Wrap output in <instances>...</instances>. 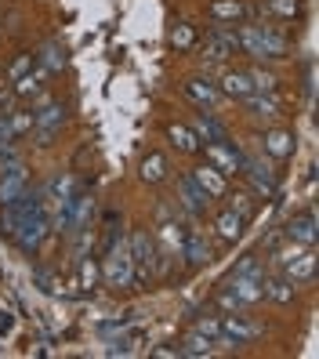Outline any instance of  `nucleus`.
I'll use <instances>...</instances> for the list:
<instances>
[{
    "instance_id": "14",
    "label": "nucleus",
    "mask_w": 319,
    "mask_h": 359,
    "mask_svg": "<svg viewBox=\"0 0 319 359\" xmlns=\"http://www.w3.org/2000/svg\"><path fill=\"white\" fill-rule=\"evenodd\" d=\"M207 15L215 18V22H222V26H240V22H247V18H254L258 11L247 8L243 0H210Z\"/></svg>"
},
{
    "instance_id": "42",
    "label": "nucleus",
    "mask_w": 319,
    "mask_h": 359,
    "mask_svg": "<svg viewBox=\"0 0 319 359\" xmlns=\"http://www.w3.org/2000/svg\"><path fill=\"white\" fill-rule=\"evenodd\" d=\"M18 105V98H15V91L11 88H0V116H8L11 109Z\"/></svg>"
},
{
    "instance_id": "27",
    "label": "nucleus",
    "mask_w": 319,
    "mask_h": 359,
    "mask_svg": "<svg viewBox=\"0 0 319 359\" xmlns=\"http://www.w3.org/2000/svg\"><path fill=\"white\" fill-rule=\"evenodd\" d=\"M36 62H40V69H48V76H55V73L66 69V48H62L58 40H48V44H40Z\"/></svg>"
},
{
    "instance_id": "11",
    "label": "nucleus",
    "mask_w": 319,
    "mask_h": 359,
    "mask_svg": "<svg viewBox=\"0 0 319 359\" xmlns=\"http://www.w3.org/2000/svg\"><path fill=\"white\" fill-rule=\"evenodd\" d=\"M182 91H185V98L193 102L196 109H207V113H215L218 102H222L218 80H210V76H189V80L182 83Z\"/></svg>"
},
{
    "instance_id": "5",
    "label": "nucleus",
    "mask_w": 319,
    "mask_h": 359,
    "mask_svg": "<svg viewBox=\"0 0 319 359\" xmlns=\"http://www.w3.org/2000/svg\"><path fill=\"white\" fill-rule=\"evenodd\" d=\"M175 203L182 210V218L196 225V222L207 218V210H210V203H215V200H210L203 189L193 182V175L185 171V175H178V185H175Z\"/></svg>"
},
{
    "instance_id": "32",
    "label": "nucleus",
    "mask_w": 319,
    "mask_h": 359,
    "mask_svg": "<svg viewBox=\"0 0 319 359\" xmlns=\"http://www.w3.org/2000/svg\"><path fill=\"white\" fill-rule=\"evenodd\" d=\"M229 276H247V280H265V262L258 255H243L236 265H232Z\"/></svg>"
},
{
    "instance_id": "19",
    "label": "nucleus",
    "mask_w": 319,
    "mask_h": 359,
    "mask_svg": "<svg viewBox=\"0 0 319 359\" xmlns=\"http://www.w3.org/2000/svg\"><path fill=\"white\" fill-rule=\"evenodd\" d=\"M189 175H193V182L203 189V193H207L210 200H222V196L229 193V178L218 171V167H210V163H196Z\"/></svg>"
},
{
    "instance_id": "41",
    "label": "nucleus",
    "mask_w": 319,
    "mask_h": 359,
    "mask_svg": "<svg viewBox=\"0 0 319 359\" xmlns=\"http://www.w3.org/2000/svg\"><path fill=\"white\" fill-rule=\"evenodd\" d=\"M215 302H218V309H222V312H243V309H240V302L229 294V287H222V290H218V298H215Z\"/></svg>"
},
{
    "instance_id": "9",
    "label": "nucleus",
    "mask_w": 319,
    "mask_h": 359,
    "mask_svg": "<svg viewBox=\"0 0 319 359\" xmlns=\"http://www.w3.org/2000/svg\"><path fill=\"white\" fill-rule=\"evenodd\" d=\"M26 185H29V167H26V160H15V163L0 167V207H11L18 196L26 193Z\"/></svg>"
},
{
    "instance_id": "43",
    "label": "nucleus",
    "mask_w": 319,
    "mask_h": 359,
    "mask_svg": "<svg viewBox=\"0 0 319 359\" xmlns=\"http://www.w3.org/2000/svg\"><path fill=\"white\" fill-rule=\"evenodd\" d=\"M15 330V316L8 309H0V334H11Z\"/></svg>"
},
{
    "instance_id": "40",
    "label": "nucleus",
    "mask_w": 319,
    "mask_h": 359,
    "mask_svg": "<svg viewBox=\"0 0 319 359\" xmlns=\"http://www.w3.org/2000/svg\"><path fill=\"white\" fill-rule=\"evenodd\" d=\"M131 316H135V312H123V316H120V320H109V323H98V334H102V337H109V334H116V330H123L127 323H131Z\"/></svg>"
},
{
    "instance_id": "33",
    "label": "nucleus",
    "mask_w": 319,
    "mask_h": 359,
    "mask_svg": "<svg viewBox=\"0 0 319 359\" xmlns=\"http://www.w3.org/2000/svg\"><path fill=\"white\" fill-rule=\"evenodd\" d=\"M171 48H178V51H193L196 48V26L193 22H175V29H171Z\"/></svg>"
},
{
    "instance_id": "36",
    "label": "nucleus",
    "mask_w": 319,
    "mask_h": 359,
    "mask_svg": "<svg viewBox=\"0 0 319 359\" xmlns=\"http://www.w3.org/2000/svg\"><path fill=\"white\" fill-rule=\"evenodd\" d=\"M33 62H36V55H33V51H18V55L11 58V66H8L4 80L11 83V80H18V76H26V73L33 69Z\"/></svg>"
},
{
    "instance_id": "12",
    "label": "nucleus",
    "mask_w": 319,
    "mask_h": 359,
    "mask_svg": "<svg viewBox=\"0 0 319 359\" xmlns=\"http://www.w3.org/2000/svg\"><path fill=\"white\" fill-rule=\"evenodd\" d=\"M247 218H240L232 207H222V210H215V218H210V229H215V236L222 240V243H240L243 240V232H247Z\"/></svg>"
},
{
    "instance_id": "22",
    "label": "nucleus",
    "mask_w": 319,
    "mask_h": 359,
    "mask_svg": "<svg viewBox=\"0 0 319 359\" xmlns=\"http://www.w3.org/2000/svg\"><path fill=\"white\" fill-rule=\"evenodd\" d=\"M138 178L145 182V185H163L167 178H171V160H167L163 153H145L142 156V163H138Z\"/></svg>"
},
{
    "instance_id": "13",
    "label": "nucleus",
    "mask_w": 319,
    "mask_h": 359,
    "mask_svg": "<svg viewBox=\"0 0 319 359\" xmlns=\"http://www.w3.org/2000/svg\"><path fill=\"white\" fill-rule=\"evenodd\" d=\"M182 258L193 265V269H203V265L215 262V247H210V240L203 236L200 229L189 225V229H185V243H182Z\"/></svg>"
},
{
    "instance_id": "34",
    "label": "nucleus",
    "mask_w": 319,
    "mask_h": 359,
    "mask_svg": "<svg viewBox=\"0 0 319 359\" xmlns=\"http://www.w3.org/2000/svg\"><path fill=\"white\" fill-rule=\"evenodd\" d=\"M247 76H250V83H254V91H272V95H276V88L283 83L280 76H276L272 69H265V66H250Z\"/></svg>"
},
{
    "instance_id": "17",
    "label": "nucleus",
    "mask_w": 319,
    "mask_h": 359,
    "mask_svg": "<svg viewBox=\"0 0 319 359\" xmlns=\"http://www.w3.org/2000/svg\"><path fill=\"white\" fill-rule=\"evenodd\" d=\"M229 294L240 302V309H258L265 305V287L262 280H247V276H229Z\"/></svg>"
},
{
    "instance_id": "35",
    "label": "nucleus",
    "mask_w": 319,
    "mask_h": 359,
    "mask_svg": "<svg viewBox=\"0 0 319 359\" xmlns=\"http://www.w3.org/2000/svg\"><path fill=\"white\" fill-rule=\"evenodd\" d=\"M193 330H196V334H203L207 341H215V345L222 341V320H218V316H207V312H203V316H196V320H193Z\"/></svg>"
},
{
    "instance_id": "21",
    "label": "nucleus",
    "mask_w": 319,
    "mask_h": 359,
    "mask_svg": "<svg viewBox=\"0 0 319 359\" xmlns=\"http://www.w3.org/2000/svg\"><path fill=\"white\" fill-rule=\"evenodd\" d=\"M163 135H167V142L175 145L178 153H185V156H200V135L193 131V123H167L163 128Z\"/></svg>"
},
{
    "instance_id": "1",
    "label": "nucleus",
    "mask_w": 319,
    "mask_h": 359,
    "mask_svg": "<svg viewBox=\"0 0 319 359\" xmlns=\"http://www.w3.org/2000/svg\"><path fill=\"white\" fill-rule=\"evenodd\" d=\"M240 36V51H247L250 58L258 62H280V58H290V40L276 29V26H243L236 29Z\"/></svg>"
},
{
    "instance_id": "8",
    "label": "nucleus",
    "mask_w": 319,
    "mask_h": 359,
    "mask_svg": "<svg viewBox=\"0 0 319 359\" xmlns=\"http://www.w3.org/2000/svg\"><path fill=\"white\" fill-rule=\"evenodd\" d=\"M254 196H276L280 193V178H276V171L265 163V156H250L247 153V163H243V175H240Z\"/></svg>"
},
{
    "instance_id": "18",
    "label": "nucleus",
    "mask_w": 319,
    "mask_h": 359,
    "mask_svg": "<svg viewBox=\"0 0 319 359\" xmlns=\"http://www.w3.org/2000/svg\"><path fill=\"white\" fill-rule=\"evenodd\" d=\"M283 240H290L297 247H315V215H312V207L305 210V215H294L283 225Z\"/></svg>"
},
{
    "instance_id": "26",
    "label": "nucleus",
    "mask_w": 319,
    "mask_h": 359,
    "mask_svg": "<svg viewBox=\"0 0 319 359\" xmlns=\"http://www.w3.org/2000/svg\"><path fill=\"white\" fill-rule=\"evenodd\" d=\"M193 131L200 135V142H218V138H229V128H225V123H222L215 113H207V109H200V113H196Z\"/></svg>"
},
{
    "instance_id": "37",
    "label": "nucleus",
    "mask_w": 319,
    "mask_h": 359,
    "mask_svg": "<svg viewBox=\"0 0 319 359\" xmlns=\"http://www.w3.org/2000/svg\"><path fill=\"white\" fill-rule=\"evenodd\" d=\"M265 11L280 18H297L301 15V0H265Z\"/></svg>"
},
{
    "instance_id": "16",
    "label": "nucleus",
    "mask_w": 319,
    "mask_h": 359,
    "mask_svg": "<svg viewBox=\"0 0 319 359\" xmlns=\"http://www.w3.org/2000/svg\"><path fill=\"white\" fill-rule=\"evenodd\" d=\"M262 149H265V156H272V160H290L294 149H297V135H294L290 128H269L265 138H262Z\"/></svg>"
},
{
    "instance_id": "20",
    "label": "nucleus",
    "mask_w": 319,
    "mask_h": 359,
    "mask_svg": "<svg viewBox=\"0 0 319 359\" xmlns=\"http://www.w3.org/2000/svg\"><path fill=\"white\" fill-rule=\"evenodd\" d=\"M262 287H265V302L280 305V309L294 305V298H297V283H290L283 272H272V276H265Z\"/></svg>"
},
{
    "instance_id": "45",
    "label": "nucleus",
    "mask_w": 319,
    "mask_h": 359,
    "mask_svg": "<svg viewBox=\"0 0 319 359\" xmlns=\"http://www.w3.org/2000/svg\"><path fill=\"white\" fill-rule=\"evenodd\" d=\"M8 142H15V138H11V128H8V116H0V145H8Z\"/></svg>"
},
{
    "instance_id": "30",
    "label": "nucleus",
    "mask_w": 319,
    "mask_h": 359,
    "mask_svg": "<svg viewBox=\"0 0 319 359\" xmlns=\"http://www.w3.org/2000/svg\"><path fill=\"white\" fill-rule=\"evenodd\" d=\"M8 128H11V138H15V142L26 138V135L33 131V105H22V102H18L15 109L8 113Z\"/></svg>"
},
{
    "instance_id": "23",
    "label": "nucleus",
    "mask_w": 319,
    "mask_h": 359,
    "mask_svg": "<svg viewBox=\"0 0 319 359\" xmlns=\"http://www.w3.org/2000/svg\"><path fill=\"white\" fill-rule=\"evenodd\" d=\"M218 91H222V98L243 102L247 95H254V83H250L247 69H225V73H222V80H218Z\"/></svg>"
},
{
    "instance_id": "6",
    "label": "nucleus",
    "mask_w": 319,
    "mask_h": 359,
    "mask_svg": "<svg viewBox=\"0 0 319 359\" xmlns=\"http://www.w3.org/2000/svg\"><path fill=\"white\" fill-rule=\"evenodd\" d=\"M262 334H265V323L250 320V316H240V312H225L222 316V341L218 345L243 348V345H254Z\"/></svg>"
},
{
    "instance_id": "15",
    "label": "nucleus",
    "mask_w": 319,
    "mask_h": 359,
    "mask_svg": "<svg viewBox=\"0 0 319 359\" xmlns=\"http://www.w3.org/2000/svg\"><path fill=\"white\" fill-rule=\"evenodd\" d=\"M44 88H48V69H29L26 76H18V80H11V91H15V98L22 102V105H33L36 98H44Z\"/></svg>"
},
{
    "instance_id": "4",
    "label": "nucleus",
    "mask_w": 319,
    "mask_h": 359,
    "mask_svg": "<svg viewBox=\"0 0 319 359\" xmlns=\"http://www.w3.org/2000/svg\"><path fill=\"white\" fill-rule=\"evenodd\" d=\"M102 283L109 287V290H135V262H131V255H127V240L116 247V250H109V255H102Z\"/></svg>"
},
{
    "instance_id": "25",
    "label": "nucleus",
    "mask_w": 319,
    "mask_h": 359,
    "mask_svg": "<svg viewBox=\"0 0 319 359\" xmlns=\"http://www.w3.org/2000/svg\"><path fill=\"white\" fill-rule=\"evenodd\" d=\"M225 200V207H232L240 218H247V222H254V215H258V196L250 193V189H232L229 185V193L222 196Z\"/></svg>"
},
{
    "instance_id": "29",
    "label": "nucleus",
    "mask_w": 319,
    "mask_h": 359,
    "mask_svg": "<svg viewBox=\"0 0 319 359\" xmlns=\"http://www.w3.org/2000/svg\"><path fill=\"white\" fill-rule=\"evenodd\" d=\"M40 189H44V196H48V210H51V203H58V200H66V196H73V193H76V178L58 171L48 185H40Z\"/></svg>"
},
{
    "instance_id": "28",
    "label": "nucleus",
    "mask_w": 319,
    "mask_h": 359,
    "mask_svg": "<svg viewBox=\"0 0 319 359\" xmlns=\"http://www.w3.org/2000/svg\"><path fill=\"white\" fill-rule=\"evenodd\" d=\"M178 352L182 355H189V359H207V355H215L218 348H215V341H207L203 334H196V330H189L182 341H178Z\"/></svg>"
},
{
    "instance_id": "10",
    "label": "nucleus",
    "mask_w": 319,
    "mask_h": 359,
    "mask_svg": "<svg viewBox=\"0 0 319 359\" xmlns=\"http://www.w3.org/2000/svg\"><path fill=\"white\" fill-rule=\"evenodd\" d=\"M240 105H243V113H247L250 120H262V123H276V120L287 116V113H283V102L276 98L272 91H254V95H247Z\"/></svg>"
},
{
    "instance_id": "31",
    "label": "nucleus",
    "mask_w": 319,
    "mask_h": 359,
    "mask_svg": "<svg viewBox=\"0 0 319 359\" xmlns=\"http://www.w3.org/2000/svg\"><path fill=\"white\" fill-rule=\"evenodd\" d=\"M76 272H80V290H83V294L95 290V287L102 283V269H98V262H95L91 255L76 258Z\"/></svg>"
},
{
    "instance_id": "2",
    "label": "nucleus",
    "mask_w": 319,
    "mask_h": 359,
    "mask_svg": "<svg viewBox=\"0 0 319 359\" xmlns=\"http://www.w3.org/2000/svg\"><path fill=\"white\" fill-rule=\"evenodd\" d=\"M66 120H69V113L58 98H36L33 102V131H29L36 149H51L62 128H66Z\"/></svg>"
},
{
    "instance_id": "38",
    "label": "nucleus",
    "mask_w": 319,
    "mask_h": 359,
    "mask_svg": "<svg viewBox=\"0 0 319 359\" xmlns=\"http://www.w3.org/2000/svg\"><path fill=\"white\" fill-rule=\"evenodd\" d=\"M15 210L11 207H0V240H15Z\"/></svg>"
},
{
    "instance_id": "3",
    "label": "nucleus",
    "mask_w": 319,
    "mask_h": 359,
    "mask_svg": "<svg viewBox=\"0 0 319 359\" xmlns=\"http://www.w3.org/2000/svg\"><path fill=\"white\" fill-rule=\"evenodd\" d=\"M200 156H203V163L218 167L225 178H240L243 175V163H247V149H243L240 142H232V138L203 142L200 145Z\"/></svg>"
},
{
    "instance_id": "44",
    "label": "nucleus",
    "mask_w": 319,
    "mask_h": 359,
    "mask_svg": "<svg viewBox=\"0 0 319 359\" xmlns=\"http://www.w3.org/2000/svg\"><path fill=\"white\" fill-rule=\"evenodd\" d=\"M149 355H156V359H171V355H182L178 345H163V348H149Z\"/></svg>"
},
{
    "instance_id": "24",
    "label": "nucleus",
    "mask_w": 319,
    "mask_h": 359,
    "mask_svg": "<svg viewBox=\"0 0 319 359\" xmlns=\"http://www.w3.org/2000/svg\"><path fill=\"white\" fill-rule=\"evenodd\" d=\"M283 276H287L290 283H297V287H308V283L315 280V247H305L301 255H297V258L283 269Z\"/></svg>"
},
{
    "instance_id": "7",
    "label": "nucleus",
    "mask_w": 319,
    "mask_h": 359,
    "mask_svg": "<svg viewBox=\"0 0 319 359\" xmlns=\"http://www.w3.org/2000/svg\"><path fill=\"white\" fill-rule=\"evenodd\" d=\"M240 51V36H236V29H229V26H222V22H215V29L207 33V44L200 48V58L207 62V69L210 66H225V62Z\"/></svg>"
},
{
    "instance_id": "39",
    "label": "nucleus",
    "mask_w": 319,
    "mask_h": 359,
    "mask_svg": "<svg viewBox=\"0 0 319 359\" xmlns=\"http://www.w3.org/2000/svg\"><path fill=\"white\" fill-rule=\"evenodd\" d=\"M33 283H36V290H44V294H51V290H55L51 272H48L44 265H33Z\"/></svg>"
}]
</instances>
